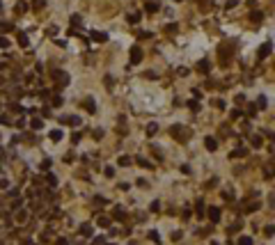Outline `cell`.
Here are the masks:
<instances>
[{"mask_svg": "<svg viewBox=\"0 0 275 245\" xmlns=\"http://www.w3.org/2000/svg\"><path fill=\"white\" fill-rule=\"evenodd\" d=\"M140 60H142V51L138 46L131 48V62H140Z\"/></svg>", "mask_w": 275, "mask_h": 245, "instance_id": "6da1fadb", "label": "cell"}, {"mask_svg": "<svg viewBox=\"0 0 275 245\" xmlns=\"http://www.w3.org/2000/svg\"><path fill=\"white\" fill-rule=\"evenodd\" d=\"M92 39H96V41H108V35H106V32H92Z\"/></svg>", "mask_w": 275, "mask_h": 245, "instance_id": "7a4b0ae2", "label": "cell"}, {"mask_svg": "<svg viewBox=\"0 0 275 245\" xmlns=\"http://www.w3.org/2000/svg\"><path fill=\"white\" fill-rule=\"evenodd\" d=\"M266 55H270V44H264L259 48V58H266Z\"/></svg>", "mask_w": 275, "mask_h": 245, "instance_id": "3957f363", "label": "cell"}, {"mask_svg": "<svg viewBox=\"0 0 275 245\" xmlns=\"http://www.w3.org/2000/svg\"><path fill=\"white\" fill-rule=\"evenodd\" d=\"M158 2H147V12H149V14H154V12H158Z\"/></svg>", "mask_w": 275, "mask_h": 245, "instance_id": "277c9868", "label": "cell"}, {"mask_svg": "<svg viewBox=\"0 0 275 245\" xmlns=\"http://www.w3.org/2000/svg\"><path fill=\"white\" fill-rule=\"evenodd\" d=\"M204 144H206V149H211V151H213V149L218 147V142L213 140V137H206V142H204Z\"/></svg>", "mask_w": 275, "mask_h": 245, "instance_id": "5b68a950", "label": "cell"}, {"mask_svg": "<svg viewBox=\"0 0 275 245\" xmlns=\"http://www.w3.org/2000/svg\"><path fill=\"white\" fill-rule=\"evenodd\" d=\"M85 108H87L89 112H94V110H96V105H94V101H92V99H85Z\"/></svg>", "mask_w": 275, "mask_h": 245, "instance_id": "8992f818", "label": "cell"}, {"mask_svg": "<svg viewBox=\"0 0 275 245\" xmlns=\"http://www.w3.org/2000/svg\"><path fill=\"white\" fill-rule=\"evenodd\" d=\"M209 215H211V220H218V218H220V211H218V209H213V206H211Z\"/></svg>", "mask_w": 275, "mask_h": 245, "instance_id": "52a82bcc", "label": "cell"}, {"mask_svg": "<svg viewBox=\"0 0 275 245\" xmlns=\"http://www.w3.org/2000/svg\"><path fill=\"white\" fill-rule=\"evenodd\" d=\"M44 5H46V0H32V7H35V9H42Z\"/></svg>", "mask_w": 275, "mask_h": 245, "instance_id": "ba28073f", "label": "cell"}, {"mask_svg": "<svg viewBox=\"0 0 275 245\" xmlns=\"http://www.w3.org/2000/svg\"><path fill=\"white\" fill-rule=\"evenodd\" d=\"M60 137H62V133H60V131H51V140H53V142H57Z\"/></svg>", "mask_w": 275, "mask_h": 245, "instance_id": "9c48e42d", "label": "cell"}, {"mask_svg": "<svg viewBox=\"0 0 275 245\" xmlns=\"http://www.w3.org/2000/svg\"><path fill=\"white\" fill-rule=\"evenodd\" d=\"M18 44H21V46H28V37L23 35V32H18Z\"/></svg>", "mask_w": 275, "mask_h": 245, "instance_id": "30bf717a", "label": "cell"}, {"mask_svg": "<svg viewBox=\"0 0 275 245\" xmlns=\"http://www.w3.org/2000/svg\"><path fill=\"white\" fill-rule=\"evenodd\" d=\"M156 131H158V126H156V124H149V126H147V133H149V135H154Z\"/></svg>", "mask_w": 275, "mask_h": 245, "instance_id": "8fae6325", "label": "cell"}, {"mask_svg": "<svg viewBox=\"0 0 275 245\" xmlns=\"http://www.w3.org/2000/svg\"><path fill=\"white\" fill-rule=\"evenodd\" d=\"M197 69H200V71H206V69H209V64H206V60H202V62H200V64H197Z\"/></svg>", "mask_w": 275, "mask_h": 245, "instance_id": "7c38bea8", "label": "cell"}, {"mask_svg": "<svg viewBox=\"0 0 275 245\" xmlns=\"http://www.w3.org/2000/svg\"><path fill=\"white\" fill-rule=\"evenodd\" d=\"M119 165H131V158L129 156H122L119 158Z\"/></svg>", "mask_w": 275, "mask_h": 245, "instance_id": "4fadbf2b", "label": "cell"}, {"mask_svg": "<svg viewBox=\"0 0 275 245\" xmlns=\"http://www.w3.org/2000/svg\"><path fill=\"white\" fill-rule=\"evenodd\" d=\"M129 21H131V23H138V21H140V14H131Z\"/></svg>", "mask_w": 275, "mask_h": 245, "instance_id": "5bb4252c", "label": "cell"}, {"mask_svg": "<svg viewBox=\"0 0 275 245\" xmlns=\"http://www.w3.org/2000/svg\"><path fill=\"white\" fill-rule=\"evenodd\" d=\"M80 21H83V18H80V16H78V14H73V16H71V23H73V25H78V23H80Z\"/></svg>", "mask_w": 275, "mask_h": 245, "instance_id": "9a60e30c", "label": "cell"}, {"mask_svg": "<svg viewBox=\"0 0 275 245\" xmlns=\"http://www.w3.org/2000/svg\"><path fill=\"white\" fill-rule=\"evenodd\" d=\"M239 245H252V238H241Z\"/></svg>", "mask_w": 275, "mask_h": 245, "instance_id": "2e32d148", "label": "cell"}, {"mask_svg": "<svg viewBox=\"0 0 275 245\" xmlns=\"http://www.w3.org/2000/svg\"><path fill=\"white\" fill-rule=\"evenodd\" d=\"M7 46H9V41H7L5 37H0V48H7Z\"/></svg>", "mask_w": 275, "mask_h": 245, "instance_id": "e0dca14e", "label": "cell"}, {"mask_svg": "<svg viewBox=\"0 0 275 245\" xmlns=\"http://www.w3.org/2000/svg\"><path fill=\"white\" fill-rule=\"evenodd\" d=\"M32 128H42V119H32Z\"/></svg>", "mask_w": 275, "mask_h": 245, "instance_id": "ac0fdd59", "label": "cell"}, {"mask_svg": "<svg viewBox=\"0 0 275 245\" xmlns=\"http://www.w3.org/2000/svg\"><path fill=\"white\" fill-rule=\"evenodd\" d=\"M232 156H236V158H239V156H245V149H236V151H234Z\"/></svg>", "mask_w": 275, "mask_h": 245, "instance_id": "d6986e66", "label": "cell"}, {"mask_svg": "<svg viewBox=\"0 0 275 245\" xmlns=\"http://www.w3.org/2000/svg\"><path fill=\"white\" fill-rule=\"evenodd\" d=\"M12 28H14V25H12V23H7V21H5V23H2V32H7V30H12Z\"/></svg>", "mask_w": 275, "mask_h": 245, "instance_id": "ffe728a7", "label": "cell"}, {"mask_svg": "<svg viewBox=\"0 0 275 245\" xmlns=\"http://www.w3.org/2000/svg\"><path fill=\"white\" fill-rule=\"evenodd\" d=\"M94 137H96V140H99V137H103V131L96 128V131H94Z\"/></svg>", "mask_w": 275, "mask_h": 245, "instance_id": "44dd1931", "label": "cell"}, {"mask_svg": "<svg viewBox=\"0 0 275 245\" xmlns=\"http://www.w3.org/2000/svg\"><path fill=\"white\" fill-rule=\"evenodd\" d=\"M241 117V110H232V119H239Z\"/></svg>", "mask_w": 275, "mask_h": 245, "instance_id": "7402d4cb", "label": "cell"}, {"mask_svg": "<svg viewBox=\"0 0 275 245\" xmlns=\"http://www.w3.org/2000/svg\"><path fill=\"white\" fill-rule=\"evenodd\" d=\"M261 144V137H252V147H259Z\"/></svg>", "mask_w": 275, "mask_h": 245, "instance_id": "603a6c76", "label": "cell"}]
</instances>
